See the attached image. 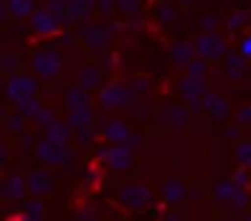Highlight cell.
<instances>
[{"instance_id":"cell-1","label":"cell","mask_w":251,"mask_h":221,"mask_svg":"<svg viewBox=\"0 0 251 221\" xmlns=\"http://www.w3.org/2000/svg\"><path fill=\"white\" fill-rule=\"evenodd\" d=\"M96 160L113 172H126L133 167V148L128 143H106L96 148Z\"/></svg>"},{"instance_id":"cell-2","label":"cell","mask_w":251,"mask_h":221,"mask_svg":"<svg viewBox=\"0 0 251 221\" xmlns=\"http://www.w3.org/2000/svg\"><path fill=\"white\" fill-rule=\"evenodd\" d=\"M30 66H32V74L42 81H52L59 76L62 66H64V59H62V52L54 49V47H45V49H37L30 59Z\"/></svg>"},{"instance_id":"cell-3","label":"cell","mask_w":251,"mask_h":221,"mask_svg":"<svg viewBox=\"0 0 251 221\" xmlns=\"http://www.w3.org/2000/svg\"><path fill=\"white\" fill-rule=\"evenodd\" d=\"M118 27L116 25H94V22H79V32L76 37H81V42L86 44V49L101 54L106 52V47L111 44L113 40V32Z\"/></svg>"},{"instance_id":"cell-4","label":"cell","mask_w":251,"mask_h":221,"mask_svg":"<svg viewBox=\"0 0 251 221\" xmlns=\"http://www.w3.org/2000/svg\"><path fill=\"white\" fill-rule=\"evenodd\" d=\"M177 91H180V98H182L192 110H200V108H202V98H204V93L209 91L207 74H185V76L177 81Z\"/></svg>"},{"instance_id":"cell-5","label":"cell","mask_w":251,"mask_h":221,"mask_svg":"<svg viewBox=\"0 0 251 221\" xmlns=\"http://www.w3.org/2000/svg\"><path fill=\"white\" fill-rule=\"evenodd\" d=\"M35 155H37V160H40L42 165H47V167H64V165H69V160H72L69 145L54 143V140H50V138H45L42 143L35 145Z\"/></svg>"},{"instance_id":"cell-6","label":"cell","mask_w":251,"mask_h":221,"mask_svg":"<svg viewBox=\"0 0 251 221\" xmlns=\"http://www.w3.org/2000/svg\"><path fill=\"white\" fill-rule=\"evenodd\" d=\"M133 93L128 88V84H103L99 88V103L106 108V110H116V108H126V106H131L133 103Z\"/></svg>"},{"instance_id":"cell-7","label":"cell","mask_w":251,"mask_h":221,"mask_svg":"<svg viewBox=\"0 0 251 221\" xmlns=\"http://www.w3.org/2000/svg\"><path fill=\"white\" fill-rule=\"evenodd\" d=\"M37 76L35 74H10L5 81V98L8 103H18L20 98L27 96H37Z\"/></svg>"},{"instance_id":"cell-8","label":"cell","mask_w":251,"mask_h":221,"mask_svg":"<svg viewBox=\"0 0 251 221\" xmlns=\"http://www.w3.org/2000/svg\"><path fill=\"white\" fill-rule=\"evenodd\" d=\"M195 49H197V57H204L209 62H219L229 52L226 40L219 32H200L195 40Z\"/></svg>"},{"instance_id":"cell-9","label":"cell","mask_w":251,"mask_h":221,"mask_svg":"<svg viewBox=\"0 0 251 221\" xmlns=\"http://www.w3.org/2000/svg\"><path fill=\"white\" fill-rule=\"evenodd\" d=\"M67 25L64 18H59L57 13H52L47 5L42 10H35L30 18V30L40 37H50V35H62V27Z\"/></svg>"},{"instance_id":"cell-10","label":"cell","mask_w":251,"mask_h":221,"mask_svg":"<svg viewBox=\"0 0 251 221\" xmlns=\"http://www.w3.org/2000/svg\"><path fill=\"white\" fill-rule=\"evenodd\" d=\"M190 118H192V108L187 103H170L165 108H160V113H158V123L170 128V131H182L190 126Z\"/></svg>"},{"instance_id":"cell-11","label":"cell","mask_w":251,"mask_h":221,"mask_svg":"<svg viewBox=\"0 0 251 221\" xmlns=\"http://www.w3.org/2000/svg\"><path fill=\"white\" fill-rule=\"evenodd\" d=\"M0 197L3 201H25V197H30L27 192V175L20 172H8L3 177V184H0Z\"/></svg>"},{"instance_id":"cell-12","label":"cell","mask_w":251,"mask_h":221,"mask_svg":"<svg viewBox=\"0 0 251 221\" xmlns=\"http://www.w3.org/2000/svg\"><path fill=\"white\" fill-rule=\"evenodd\" d=\"M118 204H123L126 209H146L151 201V189L146 184H123L118 187Z\"/></svg>"},{"instance_id":"cell-13","label":"cell","mask_w":251,"mask_h":221,"mask_svg":"<svg viewBox=\"0 0 251 221\" xmlns=\"http://www.w3.org/2000/svg\"><path fill=\"white\" fill-rule=\"evenodd\" d=\"M45 167H35V170L27 172V192H30V197H42L45 199V197H50L54 192V177Z\"/></svg>"},{"instance_id":"cell-14","label":"cell","mask_w":251,"mask_h":221,"mask_svg":"<svg viewBox=\"0 0 251 221\" xmlns=\"http://www.w3.org/2000/svg\"><path fill=\"white\" fill-rule=\"evenodd\" d=\"M200 110H204L212 121H224V118L231 113V106H229V101H226L222 93L207 91L204 98H202V108H200Z\"/></svg>"},{"instance_id":"cell-15","label":"cell","mask_w":251,"mask_h":221,"mask_svg":"<svg viewBox=\"0 0 251 221\" xmlns=\"http://www.w3.org/2000/svg\"><path fill=\"white\" fill-rule=\"evenodd\" d=\"M99 10V0H69L67 5V18L69 22H89L91 15Z\"/></svg>"},{"instance_id":"cell-16","label":"cell","mask_w":251,"mask_h":221,"mask_svg":"<svg viewBox=\"0 0 251 221\" xmlns=\"http://www.w3.org/2000/svg\"><path fill=\"white\" fill-rule=\"evenodd\" d=\"M101 135L106 143H126L131 135V128L123 118H106V123L101 126Z\"/></svg>"},{"instance_id":"cell-17","label":"cell","mask_w":251,"mask_h":221,"mask_svg":"<svg viewBox=\"0 0 251 221\" xmlns=\"http://www.w3.org/2000/svg\"><path fill=\"white\" fill-rule=\"evenodd\" d=\"M224 71H226V76H229V81H241L246 74H249V62H246V57L239 52H226V57H224Z\"/></svg>"},{"instance_id":"cell-18","label":"cell","mask_w":251,"mask_h":221,"mask_svg":"<svg viewBox=\"0 0 251 221\" xmlns=\"http://www.w3.org/2000/svg\"><path fill=\"white\" fill-rule=\"evenodd\" d=\"M197 57V49H195V42H175L170 44V62L177 66V69H187V64Z\"/></svg>"},{"instance_id":"cell-19","label":"cell","mask_w":251,"mask_h":221,"mask_svg":"<svg viewBox=\"0 0 251 221\" xmlns=\"http://www.w3.org/2000/svg\"><path fill=\"white\" fill-rule=\"evenodd\" d=\"M76 84L84 86L86 91H96V88H101V86H103V69H101L99 64H86V66L79 71Z\"/></svg>"},{"instance_id":"cell-20","label":"cell","mask_w":251,"mask_h":221,"mask_svg":"<svg viewBox=\"0 0 251 221\" xmlns=\"http://www.w3.org/2000/svg\"><path fill=\"white\" fill-rule=\"evenodd\" d=\"M187 184L182 182V179H165L163 182V187H160V197L168 201V204H180L182 199H187Z\"/></svg>"},{"instance_id":"cell-21","label":"cell","mask_w":251,"mask_h":221,"mask_svg":"<svg viewBox=\"0 0 251 221\" xmlns=\"http://www.w3.org/2000/svg\"><path fill=\"white\" fill-rule=\"evenodd\" d=\"M64 106L67 108H81V106H91V91H86L79 84L67 86L64 91Z\"/></svg>"},{"instance_id":"cell-22","label":"cell","mask_w":251,"mask_h":221,"mask_svg":"<svg viewBox=\"0 0 251 221\" xmlns=\"http://www.w3.org/2000/svg\"><path fill=\"white\" fill-rule=\"evenodd\" d=\"M239 189H241V187H239L234 179H219V182H214V187H212V199L219 201V204H229V201L236 197Z\"/></svg>"},{"instance_id":"cell-23","label":"cell","mask_w":251,"mask_h":221,"mask_svg":"<svg viewBox=\"0 0 251 221\" xmlns=\"http://www.w3.org/2000/svg\"><path fill=\"white\" fill-rule=\"evenodd\" d=\"M69 126L76 131V128H86V126H94L96 121V113L91 110V106H81V108H69V116H67Z\"/></svg>"},{"instance_id":"cell-24","label":"cell","mask_w":251,"mask_h":221,"mask_svg":"<svg viewBox=\"0 0 251 221\" xmlns=\"http://www.w3.org/2000/svg\"><path fill=\"white\" fill-rule=\"evenodd\" d=\"M45 138H50V140H54V143H62V145H69V140L74 138V128L69 126V121H54L50 128H45Z\"/></svg>"},{"instance_id":"cell-25","label":"cell","mask_w":251,"mask_h":221,"mask_svg":"<svg viewBox=\"0 0 251 221\" xmlns=\"http://www.w3.org/2000/svg\"><path fill=\"white\" fill-rule=\"evenodd\" d=\"M153 13H155V20H158L163 27H168V25H173V22L177 20V8L170 3V0H158L155 8H153Z\"/></svg>"},{"instance_id":"cell-26","label":"cell","mask_w":251,"mask_h":221,"mask_svg":"<svg viewBox=\"0 0 251 221\" xmlns=\"http://www.w3.org/2000/svg\"><path fill=\"white\" fill-rule=\"evenodd\" d=\"M20 219H30V221H40L45 219V204H42V197H30L23 201V211L18 214Z\"/></svg>"},{"instance_id":"cell-27","label":"cell","mask_w":251,"mask_h":221,"mask_svg":"<svg viewBox=\"0 0 251 221\" xmlns=\"http://www.w3.org/2000/svg\"><path fill=\"white\" fill-rule=\"evenodd\" d=\"M13 20H30L35 13V0H8Z\"/></svg>"},{"instance_id":"cell-28","label":"cell","mask_w":251,"mask_h":221,"mask_svg":"<svg viewBox=\"0 0 251 221\" xmlns=\"http://www.w3.org/2000/svg\"><path fill=\"white\" fill-rule=\"evenodd\" d=\"M25 123H27V116L23 113V110H8V113L3 116V126H5V131H10V133H15V135H20L23 131H25Z\"/></svg>"},{"instance_id":"cell-29","label":"cell","mask_w":251,"mask_h":221,"mask_svg":"<svg viewBox=\"0 0 251 221\" xmlns=\"http://www.w3.org/2000/svg\"><path fill=\"white\" fill-rule=\"evenodd\" d=\"M234 157L241 167H251V140L234 143Z\"/></svg>"},{"instance_id":"cell-30","label":"cell","mask_w":251,"mask_h":221,"mask_svg":"<svg viewBox=\"0 0 251 221\" xmlns=\"http://www.w3.org/2000/svg\"><path fill=\"white\" fill-rule=\"evenodd\" d=\"M251 22V13L249 10H239V13H231L229 20H226V30L229 32H239L241 27H246Z\"/></svg>"},{"instance_id":"cell-31","label":"cell","mask_w":251,"mask_h":221,"mask_svg":"<svg viewBox=\"0 0 251 221\" xmlns=\"http://www.w3.org/2000/svg\"><path fill=\"white\" fill-rule=\"evenodd\" d=\"M15 108H18V110H23V113H25L27 118H35V113L42 108V103H40V98H37V96H27V98H20V101L15 103Z\"/></svg>"},{"instance_id":"cell-32","label":"cell","mask_w":251,"mask_h":221,"mask_svg":"<svg viewBox=\"0 0 251 221\" xmlns=\"http://www.w3.org/2000/svg\"><path fill=\"white\" fill-rule=\"evenodd\" d=\"M249 204H251V197H249V192L241 187V189L236 192V197H234L226 206H229V211H231V214H236V216H239L244 209H249Z\"/></svg>"},{"instance_id":"cell-33","label":"cell","mask_w":251,"mask_h":221,"mask_svg":"<svg viewBox=\"0 0 251 221\" xmlns=\"http://www.w3.org/2000/svg\"><path fill=\"white\" fill-rule=\"evenodd\" d=\"M0 69H3L8 76L18 74L20 71V57L15 52H3V57H0Z\"/></svg>"},{"instance_id":"cell-34","label":"cell","mask_w":251,"mask_h":221,"mask_svg":"<svg viewBox=\"0 0 251 221\" xmlns=\"http://www.w3.org/2000/svg\"><path fill=\"white\" fill-rule=\"evenodd\" d=\"M40 128H50L54 121H57V116H54V110L52 108H47V106H42L40 110H37V113H35V118H32Z\"/></svg>"},{"instance_id":"cell-35","label":"cell","mask_w":251,"mask_h":221,"mask_svg":"<svg viewBox=\"0 0 251 221\" xmlns=\"http://www.w3.org/2000/svg\"><path fill=\"white\" fill-rule=\"evenodd\" d=\"M74 138H76V143H79L81 148H89V145H94L96 131H94V126H86V128H76V131H74Z\"/></svg>"},{"instance_id":"cell-36","label":"cell","mask_w":251,"mask_h":221,"mask_svg":"<svg viewBox=\"0 0 251 221\" xmlns=\"http://www.w3.org/2000/svg\"><path fill=\"white\" fill-rule=\"evenodd\" d=\"M197 27H200V32H217L219 18H217L214 13H207V15H202V18L197 20Z\"/></svg>"},{"instance_id":"cell-37","label":"cell","mask_w":251,"mask_h":221,"mask_svg":"<svg viewBox=\"0 0 251 221\" xmlns=\"http://www.w3.org/2000/svg\"><path fill=\"white\" fill-rule=\"evenodd\" d=\"M185 71H187V74H207V71H209V59H204V57H195V59L187 64Z\"/></svg>"},{"instance_id":"cell-38","label":"cell","mask_w":251,"mask_h":221,"mask_svg":"<svg viewBox=\"0 0 251 221\" xmlns=\"http://www.w3.org/2000/svg\"><path fill=\"white\" fill-rule=\"evenodd\" d=\"M67 5H69V0H47V8L69 22V18H67Z\"/></svg>"},{"instance_id":"cell-39","label":"cell","mask_w":251,"mask_h":221,"mask_svg":"<svg viewBox=\"0 0 251 221\" xmlns=\"http://www.w3.org/2000/svg\"><path fill=\"white\" fill-rule=\"evenodd\" d=\"M141 3H143V0H118V13H126V15L138 13Z\"/></svg>"},{"instance_id":"cell-40","label":"cell","mask_w":251,"mask_h":221,"mask_svg":"<svg viewBox=\"0 0 251 221\" xmlns=\"http://www.w3.org/2000/svg\"><path fill=\"white\" fill-rule=\"evenodd\" d=\"M118 10V0H99V15L111 18Z\"/></svg>"},{"instance_id":"cell-41","label":"cell","mask_w":251,"mask_h":221,"mask_svg":"<svg viewBox=\"0 0 251 221\" xmlns=\"http://www.w3.org/2000/svg\"><path fill=\"white\" fill-rule=\"evenodd\" d=\"M236 123H239L241 128H249V126H251V103L236 110Z\"/></svg>"},{"instance_id":"cell-42","label":"cell","mask_w":251,"mask_h":221,"mask_svg":"<svg viewBox=\"0 0 251 221\" xmlns=\"http://www.w3.org/2000/svg\"><path fill=\"white\" fill-rule=\"evenodd\" d=\"M128 88H131L133 96H143V93L151 88V84H148L146 79H133V81H128Z\"/></svg>"},{"instance_id":"cell-43","label":"cell","mask_w":251,"mask_h":221,"mask_svg":"<svg viewBox=\"0 0 251 221\" xmlns=\"http://www.w3.org/2000/svg\"><path fill=\"white\" fill-rule=\"evenodd\" d=\"M224 138L229 140V143H239L241 140V126L236 123V126H229L226 131H224Z\"/></svg>"},{"instance_id":"cell-44","label":"cell","mask_w":251,"mask_h":221,"mask_svg":"<svg viewBox=\"0 0 251 221\" xmlns=\"http://www.w3.org/2000/svg\"><path fill=\"white\" fill-rule=\"evenodd\" d=\"M246 170H249V167H241V170H236V172L231 175V179H234L239 187H244V189L249 187V172H246Z\"/></svg>"},{"instance_id":"cell-45","label":"cell","mask_w":251,"mask_h":221,"mask_svg":"<svg viewBox=\"0 0 251 221\" xmlns=\"http://www.w3.org/2000/svg\"><path fill=\"white\" fill-rule=\"evenodd\" d=\"M99 57H101V59H99V66H101L103 71H108L111 66H116V57H113V54H108V52H101Z\"/></svg>"},{"instance_id":"cell-46","label":"cell","mask_w":251,"mask_h":221,"mask_svg":"<svg viewBox=\"0 0 251 221\" xmlns=\"http://www.w3.org/2000/svg\"><path fill=\"white\" fill-rule=\"evenodd\" d=\"M74 219H81V221H91V219H96V211H94L91 206H84L81 211H76V214H74Z\"/></svg>"},{"instance_id":"cell-47","label":"cell","mask_w":251,"mask_h":221,"mask_svg":"<svg viewBox=\"0 0 251 221\" xmlns=\"http://www.w3.org/2000/svg\"><path fill=\"white\" fill-rule=\"evenodd\" d=\"M239 52L246 57V59H251V32L241 40V44H239Z\"/></svg>"},{"instance_id":"cell-48","label":"cell","mask_w":251,"mask_h":221,"mask_svg":"<svg viewBox=\"0 0 251 221\" xmlns=\"http://www.w3.org/2000/svg\"><path fill=\"white\" fill-rule=\"evenodd\" d=\"M126 25H128L131 30H141V27H143V18H141L138 13H131V15H128V22H126Z\"/></svg>"},{"instance_id":"cell-49","label":"cell","mask_w":251,"mask_h":221,"mask_svg":"<svg viewBox=\"0 0 251 221\" xmlns=\"http://www.w3.org/2000/svg\"><path fill=\"white\" fill-rule=\"evenodd\" d=\"M126 143H128V145H131V148L136 150V148H141V145H143V135H141V133H133V131H131V135H128V140H126Z\"/></svg>"},{"instance_id":"cell-50","label":"cell","mask_w":251,"mask_h":221,"mask_svg":"<svg viewBox=\"0 0 251 221\" xmlns=\"http://www.w3.org/2000/svg\"><path fill=\"white\" fill-rule=\"evenodd\" d=\"M32 143H35V140H32V135H30L27 131H23V133L18 135V145H20V148H30Z\"/></svg>"},{"instance_id":"cell-51","label":"cell","mask_w":251,"mask_h":221,"mask_svg":"<svg viewBox=\"0 0 251 221\" xmlns=\"http://www.w3.org/2000/svg\"><path fill=\"white\" fill-rule=\"evenodd\" d=\"M99 182V170H89V175H86V187H91V184H96Z\"/></svg>"},{"instance_id":"cell-52","label":"cell","mask_w":251,"mask_h":221,"mask_svg":"<svg viewBox=\"0 0 251 221\" xmlns=\"http://www.w3.org/2000/svg\"><path fill=\"white\" fill-rule=\"evenodd\" d=\"M187 197H190V199H200V197H202V189H200V187H190V189H187Z\"/></svg>"},{"instance_id":"cell-53","label":"cell","mask_w":251,"mask_h":221,"mask_svg":"<svg viewBox=\"0 0 251 221\" xmlns=\"http://www.w3.org/2000/svg\"><path fill=\"white\" fill-rule=\"evenodd\" d=\"M8 145H3V148H0V165H8Z\"/></svg>"},{"instance_id":"cell-54","label":"cell","mask_w":251,"mask_h":221,"mask_svg":"<svg viewBox=\"0 0 251 221\" xmlns=\"http://www.w3.org/2000/svg\"><path fill=\"white\" fill-rule=\"evenodd\" d=\"M74 42V35H69V32H62V40H59V44H72Z\"/></svg>"},{"instance_id":"cell-55","label":"cell","mask_w":251,"mask_h":221,"mask_svg":"<svg viewBox=\"0 0 251 221\" xmlns=\"http://www.w3.org/2000/svg\"><path fill=\"white\" fill-rule=\"evenodd\" d=\"M165 219H185V214H182V211H168Z\"/></svg>"},{"instance_id":"cell-56","label":"cell","mask_w":251,"mask_h":221,"mask_svg":"<svg viewBox=\"0 0 251 221\" xmlns=\"http://www.w3.org/2000/svg\"><path fill=\"white\" fill-rule=\"evenodd\" d=\"M177 3H180V5H192L195 0H177Z\"/></svg>"},{"instance_id":"cell-57","label":"cell","mask_w":251,"mask_h":221,"mask_svg":"<svg viewBox=\"0 0 251 221\" xmlns=\"http://www.w3.org/2000/svg\"><path fill=\"white\" fill-rule=\"evenodd\" d=\"M249 76H251V62H249Z\"/></svg>"}]
</instances>
